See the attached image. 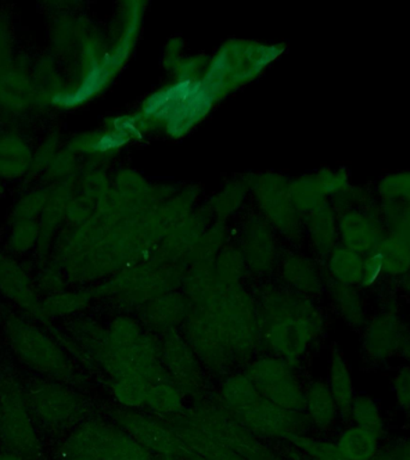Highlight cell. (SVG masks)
Wrapping results in <instances>:
<instances>
[{"label":"cell","instance_id":"obj_15","mask_svg":"<svg viewBox=\"0 0 410 460\" xmlns=\"http://www.w3.org/2000/svg\"><path fill=\"white\" fill-rule=\"evenodd\" d=\"M327 386L336 402L338 412L342 417L348 419L351 415L352 402L356 397L354 380H352L347 358L334 345L330 352Z\"/></svg>","mask_w":410,"mask_h":460},{"label":"cell","instance_id":"obj_1","mask_svg":"<svg viewBox=\"0 0 410 460\" xmlns=\"http://www.w3.org/2000/svg\"><path fill=\"white\" fill-rule=\"evenodd\" d=\"M263 344L276 358L298 362L322 333L324 316L311 297L270 291L259 298Z\"/></svg>","mask_w":410,"mask_h":460},{"label":"cell","instance_id":"obj_3","mask_svg":"<svg viewBox=\"0 0 410 460\" xmlns=\"http://www.w3.org/2000/svg\"><path fill=\"white\" fill-rule=\"evenodd\" d=\"M3 331L13 354L34 372L59 380L72 376L71 363L63 349L35 323L9 314L4 319Z\"/></svg>","mask_w":410,"mask_h":460},{"label":"cell","instance_id":"obj_14","mask_svg":"<svg viewBox=\"0 0 410 460\" xmlns=\"http://www.w3.org/2000/svg\"><path fill=\"white\" fill-rule=\"evenodd\" d=\"M189 309L190 304L185 296L168 291L144 305L143 319L151 329L162 333L183 325Z\"/></svg>","mask_w":410,"mask_h":460},{"label":"cell","instance_id":"obj_2","mask_svg":"<svg viewBox=\"0 0 410 460\" xmlns=\"http://www.w3.org/2000/svg\"><path fill=\"white\" fill-rule=\"evenodd\" d=\"M228 344L234 359L250 358L263 344L258 304L236 286L219 288L207 307Z\"/></svg>","mask_w":410,"mask_h":460},{"label":"cell","instance_id":"obj_23","mask_svg":"<svg viewBox=\"0 0 410 460\" xmlns=\"http://www.w3.org/2000/svg\"><path fill=\"white\" fill-rule=\"evenodd\" d=\"M110 68L104 66L103 64L97 63V61H93L88 75L83 79L81 86L74 93H57L53 97V102L59 104L61 107H74L76 104L85 102L90 96L99 92L101 86L110 77Z\"/></svg>","mask_w":410,"mask_h":460},{"label":"cell","instance_id":"obj_24","mask_svg":"<svg viewBox=\"0 0 410 460\" xmlns=\"http://www.w3.org/2000/svg\"><path fill=\"white\" fill-rule=\"evenodd\" d=\"M330 271L337 283L352 287L361 282L363 261L359 253L348 248H338L331 257Z\"/></svg>","mask_w":410,"mask_h":460},{"label":"cell","instance_id":"obj_21","mask_svg":"<svg viewBox=\"0 0 410 460\" xmlns=\"http://www.w3.org/2000/svg\"><path fill=\"white\" fill-rule=\"evenodd\" d=\"M330 300L338 314L349 326L360 327L365 323V302L354 288L334 283L330 288Z\"/></svg>","mask_w":410,"mask_h":460},{"label":"cell","instance_id":"obj_27","mask_svg":"<svg viewBox=\"0 0 410 460\" xmlns=\"http://www.w3.org/2000/svg\"><path fill=\"white\" fill-rule=\"evenodd\" d=\"M356 426L372 431L378 438L384 435L385 424L379 405L366 394L356 395L352 402L351 415Z\"/></svg>","mask_w":410,"mask_h":460},{"label":"cell","instance_id":"obj_38","mask_svg":"<svg viewBox=\"0 0 410 460\" xmlns=\"http://www.w3.org/2000/svg\"><path fill=\"white\" fill-rule=\"evenodd\" d=\"M189 460H203V459H198V458H194V456H191V458Z\"/></svg>","mask_w":410,"mask_h":460},{"label":"cell","instance_id":"obj_4","mask_svg":"<svg viewBox=\"0 0 410 460\" xmlns=\"http://www.w3.org/2000/svg\"><path fill=\"white\" fill-rule=\"evenodd\" d=\"M185 415L222 447L245 460H277L272 452L255 440L254 434L225 405L210 401L198 402Z\"/></svg>","mask_w":410,"mask_h":460},{"label":"cell","instance_id":"obj_16","mask_svg":"<svg viewBox=\"0 0 410 460\" xmlns=\"http://www.w3.org/2000/svg\"><path fill=\"white\" fill-rule=\"evenodd\" d=\"M305 411L309 423L320 430H330L340 415L329 386L322 380L308 384L305 390Z\"/></svg>","mask_w":410,"mask_h":460},{"label":"cell","instance_id":"obj_13","mask_svg":"<svg viewBox=\"0 0 410 460\" xmlns=\"http://www.w3.org/2000/svg\"><path fill=\"white\" fill-rule=\"evenodd\" d=\"M115 428L101 422H86L79 426L64 442L61 453L67 456L102 459L104 449L113 437Z\"/></svg>","mask_w":410,"mask_h":460},{"label":"cell","instance_id":"obj_35","mask_svg":"<svg viewBox=\"0 0 410 460\" xmlns=\"http://www.w3.org/2000/svg\"><path fill=\"white\" fill-rule=\"evenodd\" d=\"M0 460H28L27 458H24V456H22L20 455H17V453L11 452V451H4L0 452Z\"/></svg>","mask_w":410,"mask_h":460},{"label":"cell","instance_id":"obj_26","mask_svg":"<svg viewBox=\"0 0 410 460\" xmlns=\"http://www.w3.org/2000/svg\"><path fill=\"white\" fill-rule=\"evenodd\" d=\"M374 250L373 254L379 261L383 271L396 276L403 275L410 269V251L401 241H381Z\"/></svg>","mask_w":410,"mask_h":460},{"label":"cell","instance_id":"obj_36","mask_svg":"<svg viewBox=\"0 0 410 460\" xmlns=\"http://www.w3.org/2000/svg\"><path fill=\"white\" fill-rule=\"evenodd\" d=\"M64 460H96L92 458H83V456H67Z\"/></svg>","mask_w":410,"mask_h":460},{"label":"cell","instance_id":"obj_19","mask_svg":"<svg viewBox=\"0 0 410 460\" xmlns=\"http://www.w3.org/2000/svg\"><path fill=\"white\" fill-rule=\"evenodd\" d=\"M262 395L246 374H233L223 381L221 402L232 413L243 411Z\"/></svg>","mask_w":410,"mask_h":460},{"label":"cell","instance_id":"obj_6","mask_svg":"<svg viewBox=\"0 0 410 460\" xmlns=\"http://www.w3.org/2000/svg\"><path fill=\"white\" fill-rule=\"evenodd\" d=\"M245 374L262 397L290 411L302 412L305 409V390L294 376L290 363L276 356L254 359Z\"/></svg>","mask_w":410,"mask_h":460},{"label":"cell","instance_id":"obj_33","mask_svg":"<svg viewBox=\"0 0 410 460\" xmlns=\"http://www.w3.org/2000/svg\"><path fill=\"white\" fill-rule=\"evenodd\" d=\"M125 142L124 135L118 133V135L104 136L94 146V149L96 150H108L111 147L121 146Z\"/></svg>","mask_w":410,"mask_h":460},{"label":"cell","instance_id":"obj_30","mask_svg":"<svg viewBox=\"0 0 410 460\" xmlns=\"http://www.w3.org/2000/svg\"><path fill=\"white\" fill-rule=\"evenodd\" d=\"M287 440H290L298 448L308 453L313 460H345L336 444L316 440V438L305 437L302 434L291 435Z\"/></svg>","mask_w":410,"mask_h":460},{"label":"cell","instance_id":"obj_37","mask_svg":"<svg viewBox=\"0 0 410 460\" xmlns=\"http://www.w3.org/2000/svg\"><path fill=\"white\" fill-rule=\"evenodd\" d=\"M405 288H406V290H408V291H409V294H410V280H408V282H406V283L405 284Z\"/></svg>","mask_w":410,"mask_h":460},{"label":"cell","instance_id":"obj_25","mask_svg":"<svg viewBox=\"0 0 410 460\" xmlns=\"http://www.w3.org/2000/svg\"><path fill=\"white\" fill-rule=\"evenodd\" d=\"M151 385L138 376H124L111 379V391L115 399L126 408L146 405Z\"/></svg>","mask_w":410,"mask_h":460},{"label":"cell","instance_id":"obj_11","mask_svg":"<svg viewBox=\"0 0 410 460\" xmlns=\"http://www.w3.org/2000/svg\"><path fill=\"white\" fill-rule=\"evenodd\" d=\"M115 420L126 434L150 453L169 460L187 456L178 437L167 424L133 411H117Z\"/></svg>","mask_w":410,"mask_h":460},{"label":"cell","instance_id":"obj_8","mask_svg":"<svg viewBox=\"0 0 410 460\" xmlns=\"http://www.w3.org/2000/svg\"><path fill=\"white\" fill-rule=\"evenodd\" d=\"M158 347L169 380L183 394L200 397L205 388L203 366L183 334L179 333L176 329L165 331L161 333Z\"/></svg>","mask_w":410,"mask_h":460},{"label":"cell","instance_id":"obj_22","mask_svg":"<svg viewBox=\"0 0 410 460\" xmlns=\"http://www.w3.org/2000/svg\"><path fill=\"white\" fill-rule=\"evenodd\" d=\"M146 405L154 413L167 419L183 410V394L171 380L151 385Z\"/></svg>","mask_w":410,"mask_h":460},{"label":"cell","instance_id":"obj_32","mask_svg":"<svg viewBox=\"0 0 410 460\" xmlns=\"http://www.w3.org/2000/svg\"><path fill=\"white\" fill-rule=\"evenodd\" d=\"M372 460H410V438L388 446L384 451L378 452Z\"/></svg>","mask_w":410,"mask_h":460},{"label":"cell","instance_id":"obj_31","mask_svg":"<svg viewBox=\"0 0 410 460\" xmlns=\"http://www.w3.org/2000/svg\"><path fill=\"white\" fill-rule=\"evenodd\" d=\"M391 388L401 409L410 411V367H403L395 373Z\"/></svg>","mask_w":410,"mask_h":460},{"label":"cell","instance_id":"obj_34","mask_svg":"<svg viewBox=\"0 0 410 460\" xmlns=\"http://www.w3.org/2000/svg\"><path fill=\"white\" fill-rule=\"evenodd\" d=\"M399 354L410 365V338H406L405 341H403L402 347L399 349Z\"/></svg>","mask_w":410,"mask_h":460},{"label":"cell","instance_id":"obj_17","mask_svg":"<svg viewBox=\"0 0 410 460\" xmlns=\"http://www.w3.org/2000/svg\"><path fill=\"white\" fill-rule=\"evenodd\" d=\"M379 440L372 431L352 426L342 431L336 445L345 460H372L379 452Z\"/></svg>","mask_w":410,"mask_h":460},{"label":"cell","instance_id":"obj_12","mask_svg":"<svg viewBox=\"0 0 410 460\" xmlns=\"http://www.w3.org/2000/svg\"><path fill=\"white\" fill-rule=\"evenodd\" d=\"M406 338L399 316L394 312H381L367 323L362 347L370 358L384 361L399 352Z\"/></svg>","mask_w":410,"mask_h":460},{"label":"cell","instance_id":"obj_9","mask_svg":"<svg viewBox=\"0 0 410 460\" xmlns=\"http://www.w3.org/2000/svg\"><path fill=\"white\" fill-rule=\"evenodd\" d=\"M25 397L32 416L53 426L77 420L85 408L76 392L57 383H36L25 392Z\"/></svg>","mask_w":410,"mask_h":460},{"label":"cell","instance_id":"obj_7","mask_svg":"<svg viewBox=\"0 0 410 460\" xmlns=\"http://www.w3.org/2000/svg\"><path fill=\"white\" fill-rule=\"evenodd\" d=\"M183 326L187 343L210 372L225 373L236 361L218 323L205 309L190 305Z\"/></svg>","mask_w":410,"mask_h":460},{"label":"cell","instance_id":"obj_20","mask_svg":"<svg viewBox=\"0 0 410 460\" xmlns=\"http://www.w3.org/2000/svg\"><path fill=\"white\" fill-rule=\"evenodd\" d=\"M93 298L89 293H54L41 298L36 319L52 320L76 314L88 308Z\"/></svg>","mask_w":410,"mask_h":460},{"label":"cell","instance_id":"obj_5","mask_svg":"<svg viewBox=\"0 0 410 460\" xmlns=\"http://www.w3.org/2000/svg\"><path fill=\"white\" fill-rule=\"evenodd\" d=\"M0 444L5 451L17 453L28 460L41 452L25 392L11 377L0 380Z\"/></svg>","mask_w":410,"mask_h":460},{"label":"cell","instance_id":"obj_10","mask_svg":"<svg viewBox=\"0 0 410 460\" xmlns=\"http://www.w3.org/2000/svg\"><path fill=\"white\" fill-rule=\"evenodd\" d=\"M233 416L254 434L284 438L301 434L309 422L304 413L281 408L264 397Z\"/></svg>","mask_w":410,"mask_h":460},{"label":"cell","instance_id":"obj_28","mask_svg":"<svg viewBox=\"0 0 410 460\" xmlns=\"http://www.w3.org/2000/svg\"><path fill=\"white\" fill-rule=\"evenodd\" d=\"M101 460H153L150 452L125 431L115 429Z\"/></svg>","mask_w":410,"mask_h":460},{"label":"cell","instance_id":"obj_29","mask_svg":"<svg viewBox=\"0 0 410 460\" xmlns=\"http://www.w3.org/2000/svg\"><path fill=\"white\" fill-rule=\"evenodd\" d=\"M286 280L298 294L311 297L322 291V282L312 268L305 264H290L286 270Z\"/></svg>","mask_w":410,"mask_h":460},{"label":"cell","instance_id":"obj_18","mask_svg":"<svg viewBox=\"0 0 410 460\" xmlns=\"http://www.w3.org/2000/svg\"><path fill=\"white\" fill-rule=\"evenodd\" d=\"M342 239L345 248L355 253H366L378 244V232L373 223L365 216L351 215L343 219L341 226Z\"/></svg>","mask_w":410,"mask_h":460}]
</instances>
